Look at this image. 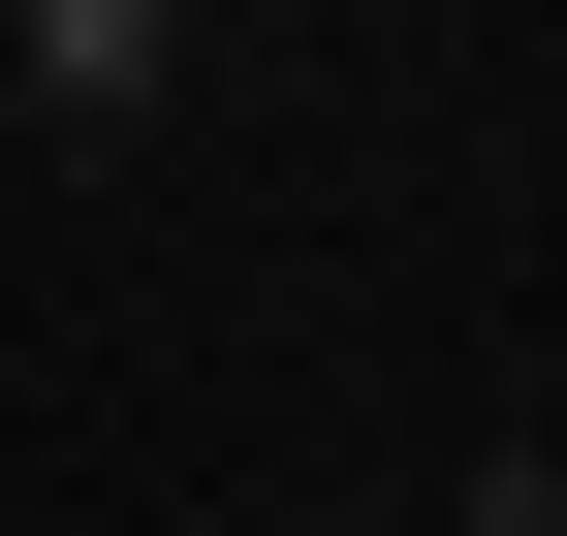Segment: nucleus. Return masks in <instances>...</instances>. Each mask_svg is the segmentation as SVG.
<instances>
[{
    "mask_svg": "<svg viewBox=\"0 0 567 536\" xmlns=\"http://www.w3.org/2000/svg\"><path fill=\"white\" fill-rule=\"evenodd\" d=\"M158 63H189V0H0V95L32 126H126Z\"/></svg>",
    "mask_w": 567,
    "mask_h": 536,
    "instance_id": "1",
    "label": "nucleus"
}]
</instances>
